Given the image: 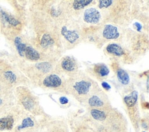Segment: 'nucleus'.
Returning <instances> with one entry per match:
<instances>
[{
    "mask_svg": "<svg viewBox=\"0 0 149 132\" xmlns=\"http://www.w3.org/2000/svg\"><path fill=\"white\" fill-rule=\"evenodd\" d=\"M91 88V83L90 81L81 80L74 83L73 88L76 95L83 97L88 94Z\"/></svg>",
    "mask_w": 149,
    "mask_h": 132,
    "instance_id": "f257e3e1",
    "label": "nucleus"
},
{
    "mask_svg": "<svg viewBox=\"0 0 149 132\" xmlns=\"http://www.w3.org/2000/svg\"><path fill=\"white\" fill-rule=\"evenodd\" d=\"M101 18L100 12L94 8H90L85 10L83 14V20L88 23L97 24Z\"/></svg>",
    "mask_w": 149,
    "mask_h": 132,
    "instance_id": "f03ea898",
    "label": "nucleus"
},
{
    "mask_svg": "<svg viewBox=\"0 0 149 132\" xmlns=\"http://www.w3.org/2000/svg\"><path fill=\"white\" fill-rule=\"evenodd\" d=\"M42 84L46 87L57 88L62 84V80L58 75L51 74L45 77Z\"/></svg>",
    "mask_w": 149,
    "mask_h": 132,
    "instance_id": "7ed1b4c3",
    "label": "nucleus"
},
{
    "mask_svg": "<svg viewBox=\"0 0 149 132\" xmlns=\"http://www.w3.org/2000/svg\"><path fill=\"white\" fill-rule=\"evenodd\" d=\"M102 36L108 40L116 39L119 36V33L116 27L111 24H107L103 30Z\"/></svg>",
    "mask_w": 149,
    "mask_h": 132,
    "instance_id": "20e7f679",
    "label": "nucleus"
},
{
    "mask_svg": "<svg viewBox=\"0 0 149 132\" xmlns=\"http://www.w3.org/2000/svg\"><path fill=\"white\" fill-rule=\"evenodd\" d=\"M61 33L64 38L71 44L75 42L79 38V35L76 31L68 30L66 26L62 27Z\"/></svg>",
    "mask_w": 149,
    "mask_h": 132,
    "instance_id": "39448f33",
    "label": "nucleus"
},
{
    "mask_svg": "<svg viewBox=\"0 0 149 132\" xmlns=\"http://www.w3.org/2000/svg\"><path fill=\"white\" fill-rule=\"evenodd\" d=\"M138 99V92L137 91H133L129 94L126 95L123 101L126 106L128 108H132L134 107L136 104Z\"/></svg>",
    "mask_w": 149,
    "mask_h": 132,
    "instance_id": "423d86ee",
    "label": "nucleus"
},
{
    "mask_svg": "<svg viewBox=\"0 0 149 132\" xmlns=\"http://www.w3.org/2000/svg\"><path fill=\"white\" fill-rule=\"evenodd\" d=\"M61 67L62 69L68 72H73L76 69V63L75 60L69 57H65L61 62Z\"/></svg>",
    "mask_w": 149,
    "mask_h": 132,
    "instance_id": "0eeeda50",
    "label": "nucleus"
},
{
    "mask_svg": "<svg viewBox=\"0 0 149 132\" xmlns=\"http://www.w3.org/2000/svg\"><path fill=\"white\" fill-rule=\"evenodd\" d=\"M24 54L26 57L30 60L36 61L40 58L39 52L31 46H26Z\"/></svg>",
    "mask_w": 149,
    "mask_h": 132,
    "instance_id": "6e6552de",
    "label": "nucleus"
},
{
    "mask_svg": "<svg viewBox=\"0 0 149 132\" xmlns=\"http://www.w3.org/2000/svg\"><path fill=\"white\" fill-rule=\"evenodd\" d=\"M107 51L115 56H120L124 54V51L122 48L116 44H110L106 47Z\"/></svg>",
    "mask_w": 149,
    "mask_h": 132,
    "instance_id": "1a4fd4ad",
    "label": "nucleus"
},
{
    "mask_svg": "<svg viewBox=\"0 0 149 132\" xmlns=\"http://www.w3.org/2000/svg\"><path fill=\"white\" fill-rule=\"evenodd\" d=\"M14 123L13 118L12 116H7L0 118V130H11Z\"/></svg>",
    "mask_w": 149,
    "mask_h": 132,
    "instance_id": "9d476101",
    "label": "nucleus"
},
{
    "mask_svg": "<svg viewBox=\"0 0 149 132\" xmlns=\"http://www.w3.org/2000/svg\"><path fill=\"white\" fill-rule=\"evenodd\" d=\"M88 104L91 107H102L105 105L104 101L97 95H93L88 97Z\"/></svg>",
    "mask_w": 149,
    "mask_h": 132,
    "instance_id": "9b49d317",
    "label": "nucleus"
},
{
    "mask_svg": "<svg viewBox=\"0 0 149 132\" xmlns=\"http://www.w3.org/2000/svg\"><path fill=\"white\" fill-rule=\"evenodd\" d=\"M90 114L94 120L98 122L104 121L107 117V115L104 111L95 108L91 110Z\"/></svg>",
    "mask_w": 149,
    "mask_h": 132,
    "instance_id": "f8f14e48",
    "label": "nucleus"
},
{
    "mask_svg": "<svg viewBox=\"0 0 149 132\" xmlns=\"http://www.w3.org/2000/svg\"><path fill=\"white\" fill-rule=\"evenodd\" d=\"M118 80L123 85H127L130 82V77L128 73L123 69H119L117 71Z\"/></svg>",
    "mask_w": 149,
    "mask_h": 132,
    "instance_id": "ddd939ff",
    "label": "nucleus"
},
{
    "mask_svg": "<svg viewBox=\"0 0 149 132\" xmlns=\"http://www.w3.org/2000/svg\"><path fill=\"white\" fill-rule=\"evenodd\" d=\"M0 17L1 19H3L8 23H9L10 24L13 26H16L20 24V22L18 20L15 19L13 16L7 14L6 12H3L1 9H0Z\"/></svg>",
    "mask_w": 149,
    "mask_h": 132,
    "instance_id": "4468645a",
    "label": "nucleus"
},
{
    "mask_svg": "<svg viewBox=\"0 0 149 132\" xmlns=\"http://www.w3.org/2000/svg\"><path fill=\"white\" fill-rule=\"evenodd\" d=\"M94 71L101 77L107 76L109 73V69L104 64L96 65L94 67Z\"/></svg>",
    "mask_w": 149,
    "mask_h": 132,
    "instance_id": "2eb2a0df",
    "label": "nucleus"
},
{
    "mask_svg": "<svg viewBox=\"0 0 149 132\" xmlns=\"http://www.w3.org/2000/svg\"><path fill=\"white\" fill-rule=\"evenodd\" d=\"M14 43H15V45L16 46V48L17 49L19 55L20 56H23L24 55V51H25V49L26 47V44L22 42V40L20 37H16L15 38Z\"/></svg>",
    "mask_w": 149,
    "mask_h": 132,
    "instance_id": "dca6fc26",
    "label": "nucleus"
},
{
    "mask_svg": "<svg viewBox=\"0 0 149 132\" xmlns=\"http://www.w3.org/2000/svg\"><path fill=\"white\" fill-rule=\"evenodd\" d=\"M54 43V40L48 34H45L42 35L41 40V45L44 48H47Z\"/></svg>",
    "mask_w": 149,
    "mask_h": 132,
    "instance_id": "f3484780",
    "label": "nucleus"
},
{
    "mask_svg": "<svg viewBox=\"0 0 149 132\" xmlns=\"http://www.w3.org/2000/svg\"><path fill=\"white\" fill-rule=\"evenodd\" d=\"M93 0H74L73 2V8L74 10L83 9L89 5Z\"/></svg>",
    "mask_w": 149,
    "mask_h": 132,
    "instance_id": "a211bd4d",
    "label": "nucleus"
},
{
    "mask_svg": "<svg viewBox=\"0 0 149 132\" xmlns=\"http://www.w3.org/2000/svg\"><path fill=\"white\" fill-rule=\"evenodd\" d=\"M34 123L33 120L30 117H28L23 120L22 124L17 127V130H20L24 129V128L33 127L34 126Z\"/></svg>",
    "mask_w": 149,
    "mask_h": 132,
    "instance_id": "6ab92c4d",
    "label": "nucleus"
},
{
    "mask_svg": "<svg viewBox=\"0 0 149 132\" xmlns=\"http://www.w3.org/2000/svg\"><path fill=\"white\" fill-rule=\"evenodd\" d=\"M36 67L44 73L48 72L51 69V65L48 62H40L36 65Z\"/></svg>",
    "mask_w": 149,
    "mask_h": 132,
    "instance_id": "aec40b11",
    "label": "nucleus"
},
{
    "mask_svg": "<svg viewBox=\"0 0 149 132\" xmlns=\"http://www.w3.org/2000/svg\"><path fill=\"white\" fill-rule=\"evenodd\" d=\"M4 76L10 83H13L16 80V76L12 71H7L4 73Z\"/></svg>",
    "mask_w": 149,
    "mask_h": 132,
    "instance_id": "412c9836",
    "label": "nucleus"
},
{
    "mask_svg": "<svg viewBox=\"0 0 149 132\" xmlns=\"http://www.w3.org/2000/svg\"><path fill=\"white\" fill-rule=\"evenodd\" d=\"M22 104L23 106L28 110H30L34 106V101L30 98H26L23 100Z\"/></svg>",
    "mask_w": 149,
    "mask_h": 132,
    "instance_id": "4be33fe9",
    "label": "nucleus"
},
{
    "mask_svg": "<svg viewBox=\"0 0 149 132\" xmlns=\"http://www.w3.org/2000/svg\"><path fill=\"white\" fill-rule=\"evenodd\" d=\"M114 0H99L98 7L100 9L107 8L110 6Z\"/></svg>",
    "mask_w": 149,
    "mask_h": 132,
    "instance_id": "5701e85b",
    "label": "nucleus"
},
{
    "mask_svg": "<svg viewBox=\"0 0 149 132\" xmlns=\"http://www.w3.org/2000/svg\"><path fill=\"white\" fill-rule=\"evenodd\" d=\"M59 102L62 105H65V104H66L68 102V99L66 97H61L60 98H59Z\"/></svg>",
    "mask_w": 149,
    "mask_h": 132,
    "instance_id": "b1692460",
    "label": "nucleus"
},
{
    "mask_svg": "<svg viewBox=\"0 0 149 132\" xmlns=\"http://www.w3.org/2000/svg\"><path fill=\"white\" fill-rule=\"evenodd\" d=\"M101 85H102V87H103L104 89H105L106 90H109V89H111V86H110V85H109L108 83H107V82H105V81H103V82L101 83Z\"/></svg>",
    "mask_w": 149,
    "mask_h": 132,
    "instance_id": "393cba45",
    "label": "nucleus"
},
{
    "mask_svg": "<svg viewBox=\"0 0 149 132\" xmlns=\"http://www.w3.org/2000/svg\"><path fill=\"white\" fill-rule=\"evenodd\" d=\"M134 26L137 27V30L138 31H141V28H142V26H141V25L140 23H137V22H136V23H134Z\"/></svg>",
    "mask_w": 149,
    "mask_h": 132,
    "instance_id": "a878e982",
    "label": "nucleus"
},
{
    "mask_svg": "<svg viewBox=\"0 0 149 132\" xmlns=\"http://www.w3.org/2000/svg\"><path fill=\"white\" fill-rule=\"evenodd\" d=\"M148 107H149V104L148 102H146L144 103V108H146V109H148Z\"/></svg>",
    "mask_w": 149,
    "mask_h": 132,
    "instance_id": "bb28decb",
    "label": "nucleus"
},
{
    "mask_svg": "<svg viewBox=\"0 0 149 132\" xmlns=\"http://www.w3.org/2000/svg\"><path fill=\"white\" fill-rule=\"evenodd\" d=\"M2 104V99L0 98V106H1V105Z\"/></svg>",
    "mask_w": 149,
    "mask_h": 132,
    "instance_id": "cd10ccee",
    "label": "nucleus"
},
{
    "mask_svg": "<svg viewBox=\"0 0 149 132\" xmlns=\"http://www.w3.org/2000/svg\"><path fill=\"white\" fill-rule=\"evenodd\" d=\"M143 132H145V131H143Z\"/></svg>",
    "mask_w": 149,
    "mask_h": 132,
    "instance_id": "c85d7f7f",
    "label": "nucleus"
}]
</instances>
